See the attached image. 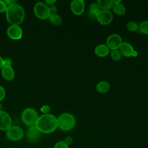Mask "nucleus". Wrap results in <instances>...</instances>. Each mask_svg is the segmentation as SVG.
Wrapping results in <instances>:
<instances>
[{
	"instance_id": "nucleus-7",
	"label": "nucleus",
	"mask_w": 148,
	"mask_h": 148,
	"mask_svg": "<svg viewBox=\"0 0 148 148\" xmlns=\"http://www.w3.org/2000/svg\"><path fill=\"white\" fill-rule=\"evenodd\" d=\"M95 18L99 24L106 25L112 22L113 16L112 13L109 10H101L100 12L96 15Z\"/></svg>"
},
{
	"instance_id": "nucleus-18",
	"label": "nucleus",
	"mask_w": 148,
	"mask_h": 148,
	"mask_svg": "<svg viewBox=\"0 0 148 148\" xmlns=\"http://www.w3.org/2000/svg\"><path fill=\"white\" fill-rule=\"evenodd\" d=\"M97 3L101 10H109L113 5L112 0H98Z\"/></svg>"
},
{
	"instance_id": "nucleus-14",
	"label": "nucleus",
	"mask_w": 148,
	"mask_h": 148,
	"mask_svg": "<svg viewBox=\"0 0 148 148\" xmlns=\"http://www.w3.org/2000/svg\"><path fill=\"white\" fill-rule=\"evenodd\" d=\"M2 75L7 81H11L14 77V71L10 66H3L2 68Z\"/></svg>"
},
{
	"instance_id": "nucleus-15",
	"label": "nucleus",
	"mask_w": 148,
	"mask_h": 148,
	"mask_svg": "<svg viewBox=\"0 0 148 148\" xmlns=\"http://www.w3.org/2000/svg\"><path fill=\"white\" fill-rule=\"evenodd\" d=\"M95 54L99 57H104L110 53V49L104 44H101L96 46L94 50Z\"/></svg>"
},
{
	"instance_id": "nucleus-30",
	"label": "nucleus",
	"mask_w": 148,
	"mask_h": 148,
	"mask_svg": "<svg viewBox=\"0 0 148 148\" xmlns=\"http://www.w3.org/2000/svg\"><path fill=\"white\" fill-rule=\"evenodd\" d=\"M72 138L71 136H66L65 139H64V142L69 146V145H71L72 143Z\"/></svg>"
},
{
	"instance_id": "nucleus-34",
	"label": "nucleus",
	"mask_w": 148,
	"mask_h": 148,
	"mask_svg": "<svg viewBox=\"0 0 148 148\" xmlns=\"http://www.w3.org/2000/svg\"><path fill=\"white\" fill-rule=\"evenodd\" d=\"M1 110H2V105L0 103V111Z\"/></svg>"
},
{
	"instance_id": "nucleus-2",
	"label": "nucleus",
	"mask_w": 148,
	"mask_h": 148,
	"mask_svg": "<svg viewBox=\"0 0 148 148\" xmlns=\"http://www.w3.org/2000/svg\"><path fill=\"white\" fill-rule=\"evenodd\" d=\"M6 17L8 23L11 25H19L24 21L25 17L24 9L17 3L9 6L6 11Z\"/></svg>"
},
{
	"instance_id": "nucleus-21",
	"label": "nucleus",
	"mask_w": 148,
	"mask_h": 148,
	"mask_svg": "<svg viewBox=\"0 0 148 148\" xmlns=\"http://www.w3.org/2000/svg\"><path fill=\"white\" fill-rule=\"evenodd\" d=\"M140 32L145 35H148V21H143L139 24Z\"/></svg>"
},
{
	"instance_id": "nucleus-28",
	"label": "nucleus",
	"mask_w": 148,
	"mask_h": 148,
	"mask_svg": "<svg viewBox=\"0 0 148 148\" xmlns=\"http://www.w3.org/2000/svg\"><path fill=\"white\" fill-rule=\"evenodd\" d=\"M49 10H50V14H55V13H56V12L57 11V6L54 4L49 5Z\"/></svg>"
},
{
	"instance_id": "nucleus-23",
	"label": "nucleus",
	"mask_w": 148,
	"mask_h": 148,
	"mask_svg": "<svg viewBox=\"0 0 148 148\" xmlns=\"http://www.w3.org/2000/svg\"><path fill=\"white\" fill-rule=\"evenodd\" d=\"M127 28L130 31H136L139 29V25L135 21H131L127 24Z\"/></svg>"
},
{
	"instance_id": "nucleus-19",
	"label": "nucleus",
	"mask_w": 148,
	"mask_h": 148,
	"mask_svg": "<svg viewBox=\"0 0 148 148\" xmlns=\"http://www.w3.org/2000/svg\"><path fill=\"white\" fill-rule=\"evenodd\" d=\"M101 8L97 3H91L89 6L88 14L91 17H95L96 15L100 12Z\"/></svg>"
},
{
	"instance_id": "nucleus-33",
	"label": "nucleus",
	"mask_w": 148,
	"mask_h": 148,
	"mask_svg": "<svg viewBox=\"0 0 148 148\" xmlns=\"http://www.w3.org/2000/svg\"><path fill=\"white\" fill-rule=\"evenodd\" d=\"M4 66V59L0 56V69H2Z\"/></svg>"
},
{
	"instance_id": "nucleus-13",
	"label": "nucleus",
	"mask_w": 148,
	"mask_h": 148,
	"mask_svg": "<svg viewBox=\"0 0 148 148\" xmlns=\"http://www.w3.org/2000/svg\"><path fill=\"white\" fill-rule=\"evenodd\" d=\"M40 132L35 125L30 126L27 131L26 136L29 142L35 143L39 140L40 137Z\"/></svg>"
},
{
	"instance_id": "nucleus-25",
	"label": "nucleus",
	"mask_w": 148,
	"mask_h": 148,
	"mask_svg": "<svg viewBox=\"0 0 148 148\" xmlns=\"http://www.w3.org/2000/svg\"><path fill=\"white\" fill-rule=\"evenodd\" d=\"M7 8H8V6L5 3L4 1L0 0V13L6 12Z\"/></svg>"
},
{
	"instance_id": "nucleus-31",
	"label": "nucleus",
	"mask_w": 148,
	"mask_h": 148,
	"mask_svg": "<svg viewBox=\"0 0 148 148\" xmlns=\"http://www.w3.org/2000/svg\"><path fill=\"white\" fill-rule=\"evenodd\" d=\"M4 2H5V3L6 5H8L9 6H11V5L16 4V3H17V1H14V0H6V1H4Z\"/></svg>"
},
{
	"instance_id": "nucleus-6",
	"label": "nucleus",
	"mask_w": 148,
	"mask_h": 148,
	"mask_svg": "<svg viewBox=\"0 0 148 148\" xmlns=\"http://www.w3.org/2000/svg\"><path fill=\"white\" fill-rule=\"evenodd\" d=\"M23 130L17 125H12L6 130V136L11 140H19L23 138Z\"/></svg>"
},
{
	"instance_id": "nucleus-11",
	"label": "nucleus",
	"mask_w": 148,
	"mask_h": 148,
	"mask_svg": "<svg viewBox=\"0 0 148 148\" xmlns=\"http://www.w3.org/2000/svg\"><path fill=\"white\" fill-rule=\"evenodd\" d=\"M70 8L74 14L80 16L84 12V1L83 0H73L71 2Z\"/></svg>"
},
{
	"instance_id": "nucleus-9",
	"label": "nucleus",
	"mask_w": 148,
	"mask_h": 148,
	"mask_svg": "<svg viewBox=\"0 0 148 148\" xmlns=\"http://www.w3.org/2000/svg\"><path fill=\"white\" fill-rule=\"evenodd\" d=\"M119 51L122 56L126 57H130L131 56L135 57L138 56L137 51L134 50V47L130 43L127 42H123L121 43L119 47Z\"/></svg>"
},
{
	"instance_id": "nucleus-1",
	"label": "nucleus",
	"mask_w": 148,
	"mask_h": 148,
	"mask_svg": "<svg viewBox=\"0 0 148 148\" xmlns=\"http://www.w3.org/2000/svg\"><path fill=\"white\" fill-rule=\"evenodd\" d=\"M35 125L40 132L50 134L58 127L57 118L51 114H43L39 116Z\"/></svg>"
},
{
	"instance_id": "nucleus-29",
	"label": "nucleus",
	"mask_w": 148,
	"mask_h": 148,
	"mask_svg": "<svg viewBox=\"0 0 148 148\" xmlns=\"http://www.w3.org/2000/svg\"><path fill=\"white\" fill-rule=\"evenodd\" d=\"M12 61L10 58H6L4 59V66H12Z\"/></svg>"
},
{
	"instance_id": "nucleus-27",
	"label": "nucleus",
	"mask_w": 148,
	"mask_h": 148,
	"mask_svg": "<svg viewBox=\"0 0 148 148\" xmlns=\"http://www.w3.org/2000/svg\"><path fill=\"white\" fill-rule=\"evenodd\" d=\"M5 95L6 91L5 88L2 86H0V102L4 99V98L5 97Z\"/></svg>"
},
{
	"instance_id": "nucleus-26",
	"label": "nucleus",
	"mask_w": 148,
	"mask_h": 148,
	"mask_svg": "<svg viewBox=\"0 0 148 148\" xmlns=\"http://www.w3.org/2000/svg\"><path fill=\"white\" fill-rule=\"evenodd\" d=\"M40 110L44 114H48L50 110V107L49 105H43L40 108Z\"/></svg>"
},
{
	"instance_id": "nucleus-4",
	"label": "nucleus",
	"mask_w": 148,
	"mask_h": 148,
	"mask_svg": "<svg viewBox=\"0 0 148 148\" xmlns=\"http://www.w3.org/2000/svg\"><path fill=\"white\" fill-rule=\"evenodd\" d=\"M38 117L37 112L31 108L25 109L21 114L22 121L25 125L29 127L35 125Z\"/></svg>"
},
{
	"instance_id": "nucleus-17",
	"label": "nucleus",
	"mask_w": 148,
	"mask_h": 148,
	"mask_svg": "<svg viewBox=\"0 0 148 148\" xmlns=\"http://www.w3.org/2000/svg\"><path fill=\"white\" fill-rule=\"evenodd\" d=\"M112 9L113 12L119 16L124 15L126 11L124 5L123 3H121V2L118 3H113Z\"/></svg>"
},
{
	"instance_id": "nucleus-32",
	"label": "nucleus",
	"mask_w": 148,
	"mask_h": 148,
	"mask_svg": "<svg viewBox=\"0 0 148 148\" xmlns=\"http://www.w3.org/2000/svg\"><path fill=\"white\" fill-rule=\"evenodd\" d=\"M45 2L47 5H53L56 2V0H46Z\"/></svg>"
},
{
	"instance_id": "nucleus-16",
	"label": "nucleus",
	"mask_w": 148,
	"mask_h": 148,
	"mask_svg": "<svg viewBox=\"0 0 148 148\" xmlns=\"http://www.w3.org/2000/svg\"><path fill=\"white\" fill-rule=\"evenodd\" d=\"M110 84L106 81H101L98 82L96 86V90L101 94H103L109 91Z\"/></svg>"
},
{
	"instance_id": "nucleus-10",
	"label": "nucleus",
	"mask_w": 148,
	"mask_h": 148,
	"mask_svg": "<svg viewBox=\"0 0 148 148\" xmlns=\"http://www.w3.org/2000/svg\"><path fill=\"white\" fill-rule=\"evenodd\" d=\"M12 126V119L5 111H0V130L6 131Z\"/></svg>"
},
{
	"instance_id": "nucleus-8",
	"label": "nucleus",
	"mask_w": 148,
	"mask_h": 148,
	"mask_svg": "<svg viewBox=\"0 0 148 148\" xmlns=\"http://www.w3.org/2000/svg\"><path fill=\"white\" fill-rule=\"evenodd\" d=\"M122 43L121 37L117 34H113L108 37L106 45L109 49L112 50L119 49Z\"/></svg>"
},
{
	"instance_id": "nucleus-22",
	"label": "nucleus",
	"mask_w": 148,
	"mask_h": 148,
	"mask_svg": "<svg viewBox=\"0 0 148 148\" xmlns=\"http://www.w3.org/2000/svg\"><path fill=\"white\" fill-rule=\"evenodd\" d=\"M110 56L111 58L114 61H119L122 57V55L119 50H112L110 51Z\"/></svg>"
},
{
	"instance_id": "nucleus-3",
	"label": "nucleus",
	"mask_w": 148,
	"mask_h": 148,
	"mask_svg": "<svg viewBox=\"0 0 148 148\" xmlns=\"http://www.w3.org/2000/svg\"><path fill=\"white\" fill-rule=\"evenodd\" d=\"M75 123L74 116L69 113H62L57 118L58 127L62 131L71 130L75 127Z\"/></svg>"
},
{
	"instance_id": "nucleus-12",
	"label": "nucleus",
	"mask_w": 148,
	"mask_h": 148,
	"mask_svg": "<svg viewBox=\"0 0 148 148\" xmlns=\"http://www.w3.org/2000/svg\"><path fill=\"white\" fill-rule=\"evenodd\" d=\"M7 35L12 39L19 40L22 38L23 30L19 25H11L7 29Z\"/></svg>"
},
{
	"instance_id": "nucleus-20",
	"label": "nucleus",
	"mask_w": 148,
	"mask_h": 148,
	"mask_svg": "<svg viewBox=\"0 0 148 148\" xmlns=\"http://www.w3.org/2000/svg\"><path fill=\"white\" fill-rule=\"evenodd\" d=\"M49 19L50 22L56 26H58L61 25L62 23V18L61 16L57 13L51 14L49 17Z\"/></svg>"
},
{
	"instance_id": "nucleus-24",
	"label": "nucleus",
	"mask_w": 148,
	"mask_h": 148,
	"mask_svg": "<svg viewBox=\"0 0 148 148\" xmlns=\"http://www.w3.org/2000/svg\"><path fill=\"white\" fill-rule=\"evenodd\" d=\"M54 148H68V145L64 141L61 140L57 142L55 144Z\"/></svg>"
},
{
	"instance_id": "nucleus-5",
	"label": "nucleus",
	"mask_w": 148,
	"mask_h": 148,
	"mask_svg": "<svg viewBox=\"0 0 148 148\" xmlns=\"http://www.w3.org/2000/svg\"><path fill=\"white\" fill-rule=\"evenodd\" d=\"M34 12L36 17L40 20L49 18L50 12L49 6L43 2H39L36 3L34 7Z\"/></svg>"
}]
</instances>
